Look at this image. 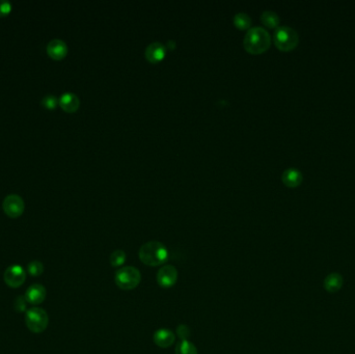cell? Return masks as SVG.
<instances>
[{"mask_svg": "<svg viewBox=\"0 0 355 354\" xmlns=\"http://www.w3.org/2000/svg\"><path fill=\"white\" fill-rule=\"evenodd\" d=\"M115 280L119 288L123 290H133L139 285L141 274L137 268L128 266L119 269L116 273Z\"/></svg>", "mask_w": 355, "mask_h": 354, "instance_id": "obj_4", "label": "cell"}, {"mask_svg": "<svg viewBox=\"0 0 355 354\" xmlns=\"http://www.w3.org/2000/svg\"><path fill=\"white\" fill-rule=\"evenodd\" d=\"M12 10V4L9 0H0V16L9 14Z\"/></svg>", "mask_w": 355, "mask_h": 354, "instance_id": "obj_24", "label": "cell"}, {"mask_svg": "<svg viewBox=\"0 0 355 354\" xmlns=\"http://www.w3.org/2000/svg\"><path fill=\"white\" fill-rule=\"evenodd\" d=\"M47 53L54 60H62L68 53V45L61 39H53L47 44Z\"/></svg>", "mask_w": 355, "mask_h": 354, "instance_id": "obj_9", "label": "cell"}, {"mask_svg": "<svg viewBox=\"0 0 355 354\" xmlns=\"http://www.w3.org/2000/svg\"><path fill=\"white\" fill-rule=\"evenodd\" d=\"M299 43L297 31L289 26H279L274 32V44L281 51H292Z\"/></svg>", "mask_w": 355, "mask_h": 354, "instance_id": "obj_3", "label": "cell"}, {"mask_svg": "<svg viewBox=\"0 0 355 354\" xmlns=\"http://www.w3.org/2000/svg\"><path fill=\"white\" fill-rule=\"evenodd\" d=\"M153 340H154V343L158 347L169 348V347H171L175 343L176 336H175V333L172 330L165 329V328H161V329H158L154 333Z\"/></svg>", "mask_w": 355, "mask_h": 354, "instance_id": "obj_12", "label": "cell"}, {"mask_svg": "<svg viewBox=\"0 0 355 354\" xmlns=\"http://www.w3.org/2000/svg\"><path fill=\"white\" fill-rule=\"evenodd\" d=\"M41 103L44 107H46L48 109H54L57 107V105L60 103V100L53 95H46L42 99Z\"/></svg>", "mask_w": 355, "mask_h": 354, "instance_id": "obj_20", "label": "cell"}, {"mask_svg": "<svg viewBox=\"0 0 355 354\" xmlns=\"http://www.w3.org/2000/svg\"><path fill=\"white\" fill-rule=\"evenodd\" d=\"M234 24L240 29H246L251 24V19L246 13H238L234 16Z\"/></svg>", "mask_w": 355, "mask_h": 354, "instance_id": "obj_19", "label": "cell"}, {"mask_svg": "<svg viewBox=\"0 0 355 354\" xmlns=\"http://www.w3.org/2000/svg\"><path fill=\"white\" fill-rule=\"evenodd\" d=\"M3 206L6 214L15 218L23 213L25 204L23 198L19 194L11 193L5 197Z\"/></svg>", "mask_w": 355, "mask_h": 354, "instance_id": "obj_6", "label": "cell"}, {"mask_svg": "<svg viewBox=\"0 0 355 354\" xmlns=\"http://www.w3.org/2000/svg\"><path fill=\"white\" fill-rule=\"evenodd\" d=\"M59 100H60V105L62 106V108L69 113L76 111L80 105V100L77 97V95H75L74 92H70V91L64 92Z\"/></svg>", "mask_w": 355, "mask_h": 354, "instance_id": "obj_13", "label": "cell"}, {"mask_svg": "<svg viewBox=\"0 0 355 354\" xmlns=\"http://www.w3.org/2000/svg\"><path fill=\"white\" fill-rule=\"evenodd\" d=\"M5 282L11 288L21 287L26 278L25 271L19 265H13L9 267L5 272Z\"/></svg>", "mask_w": 355, "mask_h": 354, "instance_id": "obj_7", "label": "cell"}, {"mask_svg": "<svg viewBox=\"0 0 355 354\" xmlns=\"http://www.w3.org/2000/svg\"><path fill=\"white\" fill-rule=\"evenodd\" d=\"M177 334L181 339V341L188 340V338L190 337V328L186 324H180L177 327Z\"/></svg>", "mask_w": 355, "mask_h": 354, "instance_id": "obj_23", "label": "cell"}, {"mask_svg": "<svg viewBox=\"0 0 355 354\" xmlns=\"http://www.w3.org/2000/svg\"><path fill=\"white\" fill-rule=\"evenodd\" d=\"M175 352L176 354H197V349L188 340H183L177 344Z\"/></svg>", "mask_w": 355, "mask_h": 354, "instance_id": "obj_16", "label": "cell"}, {"mask_svg": "<svg viewBox=\"0 0 355 354\" xmlns=\"http://www.w3.org/2000/svg\"><path fill=\"white\" fill-rule=\"evenodd\" d=\"M25 323L30 331L40 333L46 330L49 324V317L44 309L32 308L26 312Z\"/></svg>", "mask_w": 355, "mask_h": 354, "instance_id": "obj_5", "label": "cell"}, {"mask_svg": "<svg viewBox=\"0 0 355 354\" xmlns=\"http://www.w3.org/2000/svg\"><path fill=\"white\" fill-rule=\"evenodd\" d=\"M26 306H27V300L25 298V296L20 295L16 298L15 300V310L18 313H22L26 310Z\"/></svg>", "mask_w": 355, "mask_h": 354, "instance_id": "obj_22", "label": "cell"}, {"mask_svg": "<svg viewBox=\"0 0 355 354\" xmlns=\"http://www.w3.org/2000/svg\"><path fill=\"white\" fill-rule=\"evenodd\" d=\"M261 20L264 25L270 28H275L279 24V17L272 11H265L261 15Z\"/></svg>", "mask_w": 355, "mask_h": 354, "instance_id": "obj_15", "label": "cell"}, {"mask_svg": "<svg viewBox=\"0 0 355 354\" xmlns=\"http://www.w3.org/2000/svg\"><path fill=\"white\" fill-rule=\"evenodd\" d=\"M126 259H127V256L124 250H121V249L115 250L110 256V265L115 268L121 267L126 262Z\"/></svg>", "mask_w": 355, "mask_h": 354, "instance_id": "obj_18", "label": "cell"}, {"mask_svg": "<svg viewBox=\"0 0 355 354\" xmlns=\"http://www.w3.org/2000/svg\"><path fill=\"white\" fill-rule=\"evenodd\" d=\"M324 286L325 289L329 292H335L338 291L341 286H342V277L341 275L337 274V273H332L329 276L326 277L325 282H324Z\"/></svg>", "mask_w": 355, "mask_h": 354, "instance_id": "obj_17", "label": "cell"}, {"mask_svg": "<svg viewBox=\"0 0 355 354\" xmlns=\"http://www.w3.org/2000/svg\"><path fill=\"white\" fill-rule=\"evenodd\" d=\"M165 52L166 48L163 44L159 42H153L146 47L144 55L148 62L158 63L164 59Z\"/></svg>", "mask_w": 355, "mask_h": 354, "instance_id": "obj_10", "label": "cell"}, {"mask_svg": "<svg viewBox=\"0 0 355 354\" xmlns=\"http://www.w3.org/2000/svg\"><path fill=\"white\" fill-rule=\"evenodd\" d=\"M282 180L286 186L290 188H295L302 183L303 176L301 172L296 169H288L283 173Z\"/></svg>", "mask_w": 355, "mask_h": 354, "instance_id": "obj_14", "label": "cell"}, {"mask_svg": "<svg viewBox=\"0 0 355 354\" xmlns=\"http://www.w3.org/2000/svg\"><path fill=\"white\" fill-rule=\"evenodd\" d=\"M271 36L269 32L260 26L250 28L244 36L243 45L246 51L252 54L265 52L270 47Z\"/></svg>", "mask_w": 355, "mask_h": 354, "instance_id": "obj_2", "label": "cell"}, {"mask_svg": "<svg viewBox=\"0 0 355 354\" xmlns=\"http://www.w3.org/2000/svg\"><path fill=\"white\" fill-rule=\"evenodd\" d=\"M178 281V271L173 265L161 267L157 273L158 285L162 288H172Z\"/></svg>", "mask_w": 355, "mask_h": 354, "instance_id": "obj_8", "label": "cell"}, {"mask_svg": "<svg viewBox=\"0 0 355 354\" xmlns=\"http://www.w3.org/2000/svg\"><path fill=\"white\" fill-rule=\"evenodd\" d=\"M138 256L144 265L156 267L164 264L167 261L169 250L161 242L150 241L140 247Z\"/></svg>", "mask_w": 355, "mask_h": 354, "instance_id": "obj_1", "label": "cell"}, {"mask_svg": "<svg viewBox=\"0 0 355 354\" xmlns=\"http://www.w3.org/2000/svg\"><path fill=\"white\" fill-rule=\"evenodd\" d=\"M27 270L30 275L39 276L44 272V265L40 261H32L28 264Z\"/></svg>", "mask_w": 355, "mask_h": 354, "instance_id": "obj_21", "label": "cell"}, {"mask_svg": "<svg viewBox=\"0 0 355 354\" xmlns=\"http://www.w3.org/2000/svg\"><path fill=\"white\" fill-rule=\"evenodd\" d=\"M24 296H25L28 303H31V305L36 306V305H40V303H42L45 300L46 289L43 285L35 284V285L30 286L27 289Z\"/></svg>", "mask_w": 355, "mask_h": 354, "instance_id": "obj_11", "label": "cell"}]
</instances>
